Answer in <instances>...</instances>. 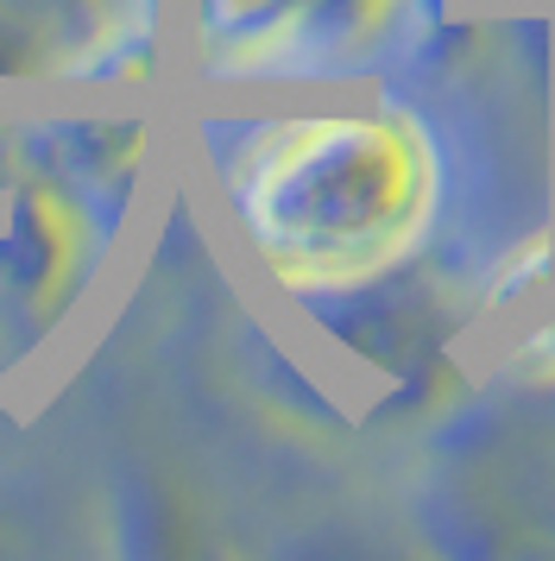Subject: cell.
<instances>
[{
  "label": "cell",
  "instance_id": "3",
  "mask_svg": "<svg viewBox=\"0 0 555 561\" xmlns=\"http://www.w3.org/2000/svg\"><path fill=\"white\" fill-rule=\"evenodd\" d=\"M82 0H45V13H76Z\"/></svg>",
  "mask_w": 555,
  "mask_h": 561
},
{
  "label": "cell",
  "instance_id": "1",
  "mask_svg": "<svg viewBox=\"0 0 555 561\" xmlns=\"http://www.w3.org/2000/svg\"><path fill=\"white\" fill-rule=\"evenodd\" d=\"M208 171L259 272L297 297H341L398 272L442 196L435 146L398 107L215 121Z\"/></svg>",
  "mask_w": 555,
  "mask_h": 561
},
{
  "label": "cell",
  "instance_id": "2",
  "mask_svg": "<svg viewBox=\"0 0 555 561\" xmlns=\"http://www.w3.org/2000/svg\"><path fill=\"white\" fill-rule=\"evenodd\" d=\"M366 20V0H196V45L227 77H309Z\"/></svg>",
  "mask_w": 555,
  "mask_h": 561
}]
</instances>
